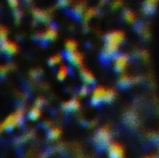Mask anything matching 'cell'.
<instances>
[{
    "label": "cell",
    "mask_w": 159,
    "mask_h": 158,
    "mask_svg": "<svg viewBox=\"0 0 159 158\" xmlns=\"http://www.w3.org/2000/svg\"><path fill=\"white\" fill-rule=\"evenodd\" d=\"M22 118H23V111L22 110H18L16 113H14L13 115H9L2 124L1 126V129H7L9 130L11 129H13L15 126L20 125L22 123Z\"/></svg>",
    "instance_id": "cell-1"
},
{
    "label": "cell",
    "mask_w": 159,
    "mask_h": 158,
    "mask_svg": "<svg viewBox=\"0 0 159 158\" xmlns=\"http://www.w3.org/2000/svg\"><path fill=\"white\" fill-rule=\"evenodd\" d=\"M124 38H125V35H124L123 32L115 31V32H112V33L108 34L105 36V44L119 47L120 44L124 41Z\"/></svg>",
    "instance_id": "cell-2"
},
{
    "label": "cell",
    "mask_w": 159,
    "mask_h": 158,
    "mask_svg": "<svg viewBox=\"0 0 159 158\" xmlns=\"http://www.w3.org/2000/svg\"><path fill=\"white\" fill-rule=\"evenodd\" d=\"M95 141L97 142V144L101 147H105L106 145L108 144H111L110 142H111V135L108 131L107 129L103 128V129H101L96 136H95Z\"/></svg>",
    "instance_id": "cell-3"
},
{
    "label": "cell",
    "mask_w": 159,
    "mask_h": 158,
    "mask_svg": "<svg viewBox=\"0 0 159 158\" xmlns=\"http://www.w3.org/2000/svg\"><path fill=\"white\" fill-rule=\"evenodd\" d=\"M128 61L129 58L127 55L124 54H120V55H116V57L115 58V69L116 72L121 73L125 70L127 64H128Z\"/></svg>",
    "instance_id": "cell-4"
},
{
    "label": "cell",
    "mask_w": 159,
    "mask_h": 158,
    "mask_svg": "<svg viewBox=\"0 0 159 158\" xmlns=\"http://www.w3.org/2000/svg\"><path fill=\"white\" fill-rule=\"evenodd\" d=\"M105 92H106V89L103 87H98L92 94L91 103L93 105H99L102 102H103Z\"/></svg>",
    "instance_id": "cell-5"
},
{
    "label": "cell",
    "mask_w": 159,
    "mask_h": 158,
    "mask_svg": "<svg viewBox=\"0 0 159 158\" xmlns=\"http://www.w3.org/2000/svg\"><path fill=\"white\" fill-rule=\"evenodd\" d=\"M109 158H123V148L120 144H109Z\"/></svg>",
    "instance_id": "cell-6"
},
{
    "label": "cell",
    "mask_w": 159,
    "mask_h": 158,
    "mask_svg": "<svg viewBox=\"0 0 159 158\" xmlns=\"http://www.w3.org/2000/svg\"><path fill=\"white\" fill-rule=\"evenodd\" d=\"M1 48H2V51L8 54V55H11V54H14L17 52L18 50V47L15 43L11 42V41H8L7 39L4 42H1Z\"/></svg>",
    "instance_id": "cell-7"
},
{
    "label": "cell",
    "mask_w": 159,
    "mask_h": 158,
    "mask_svg": "<svg viewBox=\"0 0 159 158\" xmlns=\"http://www.w3.org/2000/svg\"><path fill=\"white\" fill-rule=\"evenodd\" d=\"M66 57H67L68 61L71 63H73V64H75L76 66H80L82 64V62H83V57L79 52H76V51L70 52V51H68L67 54H66Z\"/></svg>",
    "instance_id": "cell-8"
},
{
    "label": "cell",
    "mask_w": 159,
    "mask_h": 158,
    "mask_svg": "<svg viewBox=\"0 0 159 158\" xmlns=\"http://www.w3.org/2000/svg\"><path fill=\"white\" fill-rule=\"evenodd\" d=\"M38 36H39V39H42L43 41L54 40L57 37V31H56V29L54 27H49L45 32L39 34Z\"/></svg>",
    "instance_id": "cell-9"
},
{
    "label": "cell",
    "mask_w": 159,
    "mask_h": 158,
    "mask_svg": "<svg viewBox=\"0 0 159 158\" xmlns=\"http://www.w3.org/2000/svg\"><path fill=\"white\" fill-rule=\"evenodd\" d=\"M157 3H158V0H145L143 4V12L147 15H151L155 13Z\"/></svg>",
    "instance_id": "cell-10"
},
{
    "label": "cell",
    "mask_w": 159,
    "mask_h": 158,
    "mask_svg": "<svg viewBox=\"0 0 159 158\" xmlns=\"http://www.w3.org/2000/svg\"><path fill=\"white\" fill-rule=\"evenodd\" d=\"M33 14L34 16V18L39 20V21H42V22H48L49 20V17L48 15L47 14V12L43 11V10H40L38 8H34L33 10Z\"/></svg>",
    "instance_id": "cell-11"
},
{
    "label": "cell",
    "mask_w": 159,
    "mask_h": 158,
    "mask_svg": "<svg viewBox=\"0 0 159 158\" xmlns=\"http://www.w3.org/2000/svg\"><path fill=\"white\" fill-rule=\"evenodd\" d=\"M139 80V78H131L129 77V75H122L118 81V85L121 87V88H128L129 87L132 83L134 82H137Z\"/></svg>",
    "instance_id": "cell-12"
},
{
    "label": "cell",
    "mask_w": 159,
    "mask_h": 158,
    "mask_svg": "<svg viewBox=\"0 0 159 158\" xmlns=\"http://www.w3.org/2000/svg\"><path fill=\"white\" fill-rule=\"evenodd\" d=\"M80 74H81L82 79L84 80V82H85L86 84H94L95 78H94V76H93V74H92L91 72H89V70L83 68V69L81 70Z\"/></svg>",
    "instance_id": "cell-13"
},
{
    "label": "cell",
    "mask_w": 159,
    "mask_h": 158,
    "mask_svg": "<svg viewBox=\"0 0 159 158\" xmlns=\"http://www.w3.org/2000/svg\"><path fill=\"white\" fill-rule=\"evenodd\" d=\"M80 103L77 100H71L62 104V108L65 111H75L79 108Z\"/></svg>",
    "instance_id": "cell-14"
},
{
    "label": "cell",
    "mask_w": 159,
    "mask_h": 158,
    "mask_svg": "<svg viewBox=\"0 0 159 158\" xmlns=\"http://www.w3.org/2000/svg\"><path fill=\"white\" fill-rule=\"evenodd\" d=\"M115 97H116V92L114 89H106L103 102H111L115 99Z\"/></svg>",
    "instance_id": "cell-15"
},
{
    "label": "cell",
    "mask_w": 159,
    "mask_h": 158,
    "mask_svg": "<svg viewBox=\"0 0 159 158\" xmlns=\"http://www.w3.org/2000/svg\"><path fill=\"white\" fill-rule=\"evenodd\" d=\"M40 115H41V113H40L39 107L35 106V107H34L30 111V113H29V118L32 119V120H35V119H37L40 116Z\"/></svg>",
    "instance_id": "cell-16"
},
{
    "label": "cell",
    "mask_w": 159,
    "mask_h": 158,
    "mask_svg": "<svg viewBox=\"0 0 159 158\" xmlns=\"http://www.w3.org/2000/svg\"><path fill=\"white\" fill-rule=\"evenodd\" d=\"M124 18H125V20L127 21H129L130 23L134 22L135 21V19H136L135 18V14L131 10H125V12H124Z\"/></svg>",
    "instance_id": "cell-17"
},
{
    "label": "cell",
    "mask_w": 159,
    "mask_h": 158,
    "mask_svg": "<svg viewBox=\"0 0 159 158\" xmlns=\"http://www.w3.org/2000/svg\"><path fill=\"white\" fill-rule=\"evenodd\" d=\"M68 74V70L65 66H61L59 71H58V79L59 80H63Z\"/></svg>",
    "instance_id": "cell-18"
},
{
    "label": "cell",
    "mask_w": 159,
    "mask_h": 158,
    "mask_svg": "<svg viewBox=\"0 0 159 158\" xmlns=\"http://www.w3.org/2000/svg\"><path fill=\"white\" fill-rule=\"evenodd\" d=\"M65 47H66L67 51H70V52L75 51V49H76V43H75V41L70 39V40H67V41H66Z\"/></svg>",
    "instance_id": "cell-19"
},
{
    "label": "cell",
    "mask_w": 159,
    "mask_h": 158,
    "mask_svg": "<svg viewBox=\"0 0 159 158\" xmlns=\"http://www.w3.org/2000/svg\"><path fill=\"white\" fill-rule=\"evenodd\" d=\"M96 13H97V11H96V9H95V8H93V7L89 8V9L86 11L85 15H84V19H85V20H89V19H91V18H92Z\"/></svg>",
    "instance_id": "cell-20"
},
{
    "label": "cell",
    "mask_w": 159,
    "mask_h": 158,
    "mask_svg": "<svg viewBox=\"0 0 159 158\" xmlns=\"http://www.w3.org/2000/svg\"><path fill=\"white\" fill-rule=\"evenodd\" d=\"M60 134H61V130L59 129L55 128V129H52L49 130L48 138L49 139H56V138H58L60 136Z\"/></svg>",
    "instance_id": "cell-21"
},
{
    "label": "cell",
    "mask_w": 159,
    "mask_h": 158,
    "mask_svg": "<svg viewBox=\"0 0 159 158\" xmlns=\"http://www.w3.org/2000/svg\"><path fill=\"white\" fill-rule=\"evenodd\" d=\"M61 60V57L59 54H56V55L52 56V57L49 59L48 62H49V64H50V65H56V64L60 63Z\"/></svg>",
    "instance_id": "cell-22"
},
{
    "label": "cell",
    "mask_w": 159,
    "mask_h": 158,
    "mask_svg": "<svg viewBox=\"0 0 159 158\" xmlns=\"http://www.w3.org/2000/svg\"><path fill=\"white\" fill-rule=\"evenodd\" d=\"M84 7H85V3H84V2H83V3L81 2V3L77 4V5L75 7V13L76 15H80V14L83 12Z\"/></svg>",
    "instance_id": "cell-23"
},
{
    "label": "cell",
    "mask_w": 159,
    "mask_h": 158,
    "mask_svg": "<svg viewBox=\"0 0 159 158\" xmlns=\"http://www.w3.org/2000/svg\"><path fill=\"white\" fill-rule=\"evenodd\" d=\"M136 120H137V118H136V116H135V115L133 113H129L127 115V121H128V123L135 125L136 124Z\"/></svg>",
    "instance_id": "cell-24"
},
{
    "label": "cell",
    "mask_w": 159,
    "mask_h": 158,
    "mask_svg": "<svg viewBox=\"0 0 159 158\" xmlns=\"http://www.w3.org/2000/svg\"><path fill=\"white\" fill-rule=\"evenodd\" d=\"M0 35H1V42H4V41L7 40V31H6L5 27H1Z\"/></svg>",
    "instance_id": "cell-25"
},
{
    "label": "cell",
    "mask_w": 159,
    "mask_h": 158,
    "mask_svg": "<svg viewBox=\"0 0 159 158\" xmlns=\"http://www.w3.org/2000/svg\"><path fill=\"white\" fill-rule=\"evenodd\" d=\"M89 93V88L88 87H82L81 90H80V95L81 96H87Z\"/></svg>",
    "instance_id": "cell-26"
},
{
    "label": "cell",
    "mask_w": 159,
    "mask_h": 158,
    "mask_svg": "<svg viewBox=\"0 0 159 158\" xmlns=\"http://www.w3.org/2000/svg\"><path fill=\"white\" fill-rule=\"evenodd\" d=\"M44 103H45L44 99H42V98H38V99L36 100V102H35V106H37V107H41Z\"/></svg>",
    "instance_id": "cell-27"
},
{
    "label": "cell",
    "mask_w": 159,
    "mask_h": 158,
    "mask_svg": "<svg viewBox=\"0 0 159 158\" xmlns=\"http://www.w3.org/2000/svg\"><path fill=\"white\" fill-rule=\"evenodd\" d=\"M8 3H9V5H10L12 7L16 8V7H18L19 1H18V0H8Z\"/></svg>",
    "instance_id": "cell-28"
},
{
    "label": "cell",
    "mask_w": 159,
    "mask_h": 158,
    "mask_svg": "<svg viewBox=\"0 0 159 158\" xmlns=\"http://www.w3.org/2000/svg\"><path fill=\"white\" fill-rule=\"evenodd\" d=\"M121 5H122V1H121V0H115L114 3H113V7H114L115 8L119 7Z\"/></svg>",
    "instance_id": "cell-29"
},
{
    "label": "cell",
    "mask_w": 159,
    "mask_h": 158,
    "mask_svg": "<svg viewBox=\"0 0 159 158\" xmlns=\"http://www.w3.org/2000/svg\"><path fill=\"white\" fill-rule=\"evenodd\" d=\"M20 16H21V13H20V10H16V11H15V18L17 19V20H18V21L20 20Z\"/></svg>",
    "instance_id": "cell-30"
},
{
    "label": "cell",
    "mask_w": 159,
    "mask_h": 158,
    "mask_svg": "<svg viewBox=\"0 0 159 158\" xmlns=\"http://www.w3.org/2000/svg\"><path fill=\"white\" fill-rule=\"evenodd\" d=\"M59 4L61 7H65L68 5V0H59Z\"/></svg>",
    "instance_id": "cell-31"
},
{
    "label": "cell",
    "mask_w": 159,
    "mask_h": 158,
    "mask_svg": "<svg viewBox=\"0 0 159 158\" xmlns=\"http://www.w3.org/2000/svg\"><path fill=\"white\" fill-rule=\"evenodd\" d=\"M146 158H156V157H146Z\"/></svg>",
    "instance_id": "cell-32"
},
{
    "label": "cell",
    "mask_w": 159,
    "mask_h": 158,
    "mask_svg": "<svg viewBox=\"0 0 159 158\" xmlns=\"http://www.w3.org/2000/svg\"><path fill=\"white\" fill-rule=\"evenodd\" d=\"M27 1H30V0H27Z\"/></svg>",
    "instance_id": "cell-33"
}]
</instances>
